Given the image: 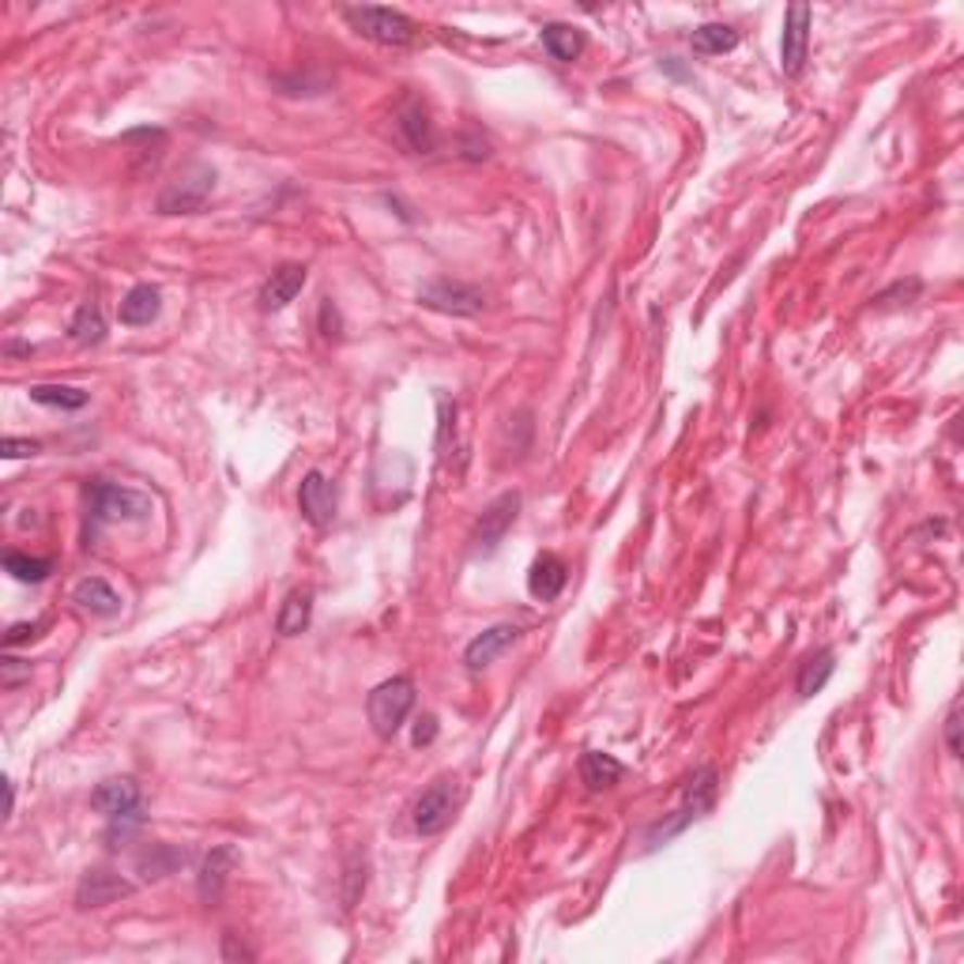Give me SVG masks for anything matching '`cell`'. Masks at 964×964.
<instances>
[{
	"label": "cell",
	"instance_id": "obj_19",
	"mask_svg": "<svg viewBox=\"0 0 964 964\" xmlns=\"http://www.w3.org/2000/svg\"><path fill=\"white\" fill-rule=\"evenodd\" d=\"M72 599H76L79 607H84L87 614H94V618L120 614V596L110 588L106 581H102V576H84V581L72 588Z\"/></svg>",
	"mask_w": 964,
	"mask_h": 964
},
{
	"label": "cell",
	"instance_id": "obj_27",
	"mask_svg": "<svg viewBox=\"0 0 964 964\" xmlns=\"http://www.w3.org/2000/svg\"><path fill=\"white\" fill-rule=\"evenodd\" d=\"M4 573L20 584H42L53 573V558H30L20 550H4Z\"/></svg>",
	"mask_w": 964,
	"mask_h": 964
},
{
	"label": "cell",
	"instance_id": "obj_7",
	"mask_svg": "<svg viewBox=\"0 0 964 964\" xmlns=\"http://www.w3.org/2000/svg\"><path fill=\"white\" fill-rule=\"evenodd\" d=\"M419 302L433 313H448V317H479L486 309V294L471 283H456V279H433L419 291Z\"/></svg>",
	"mask_w": 964,
	"mask_h": 964
},
{
	"label": "cell",
	"instance_id": "obj_35",
	"mask_svg": "<svg viewBox=\"0 0 964 964\" xmlns=\"http://www.w3.org/2000/svg\"><path fill=\"white\" fill-rule=\"evenodd\" d=\"M433 738H437V720H433L430 712H426V716L415 720V735H411V743H415V746H430Z\"/></svg>",
	"mask_w": 964,
	"mask_h": 964
},
{
	"label": "cell",
	"instance_id": "obj_8",
	"mask_svg": "<svg viewBox=\"0 0 964 964\" xmlns=\"http://www.w3.org/2000/svg\"><path fill=\"white\" fill-rule=\"evenodd\" d=\"M810 4H791L784 15V35H781V68L784 76H802L807 68V53H810Z\"/></svg>",
	"mask_w": 964,
	"mask_h": 964
},
{
	"label": "cell",
	"instance_id": "obj_14",
	"mask_svg": "<svg viewBox=\"0 0 964 964\" xmlns=\"http://www.w3.org/2000/svg\"><path fill=\"white\" fill-rule=\"evenodd\" d=\"M520 630L512 622H502V625H490V630H482L475 640H471L468 648H464V667L468 671H482V667H490L497 660V656L505 652L509 645H517Z\"/></svg>",
	"mask_w": 964,
	"mask_h": 964
},
{
	"label": "cell",
	"instance_id": "obj_3",
	"mask_svg": "<svg viewBox=\"0 0 964 964\" xmlns=\"http://www.w3.org/2000/svg\"><path fill=\"white\" fill-rule=\"evenodd\" d=\"M343 20L351 23V30H358L362 38L377 46H411L419 38V27L415 20H407L396 8H373V4H355L343 8Z\"/></svg>",
	"mask_w": 964,
	"mask_h": 964
},
{
	"label": "cell",
	"instance_id": "obj_16",
	"mask_svg": "<svg viewBox=\"0 0 964 964\" xmlns=\"http://www.w3.org/2000/svg\"><path fill=\"white\" fill-rule=\"evenodd\" d=\"M566 581H569V569L558 554H540V558L532 561V569H528V592L543 602L558 599Z\"/></svg>",
	"mask_w": 964,
	"mask_h": 964
},
{
	"label": "cell",
	"instance_id": "obj_10",
	"mask_svg": "<svg viewBox=\"0 0 964 964\" xmlns=\"http://www.w3.org/2000/svg\"><path fill=\"white\" fill-rule=\"evenodd\" d=\"M335 486L320 471H309L299 486V509L313 528H328L335 520Z\"/></svg>",
	"mask_w": 964,
	"mask_h": 964
},
{
	"label": "cell",
	"instance_id": "obj_4",
	"mask_svg": "<svg viewBox=\"0 0 964 964\" xmlns=\"http://www.w3.org/2000/svg\"><path fill=\"white\" fill-rule=\"evenodd\" d=\"M716 784H720L716 769H712V765L697 769V773L686 781V787H682V807L674 810L671 822H667V825L660 822L652 833H648V848H660V840H671L674 833H682L689 822H697V817H701L705 810L716 802Z\"/></svg>",
	"mask_w": 964,
	"mask_h": 964
},
{
	"label": "cell",
	"instance_id": "obj_36",
	"mask_svg": "<svg viewBox=\"0 0 964 964\" xmlns=\"http://www.w3.org/2000/svg\"><path fill=\"white\" fill-rule=\"evenodd\" d=\"M223 957H227V961H253V953H249L245 946H238L234 935H227V938H223Z\"/></svg>",
	"mask_w": 964,
	"mask_h": 964
},
{
	"label": "cell",
	"instance_id": "obj_6",
	"mask_svg": "<svg viewBox=\"0 0 964 964\" xmlns=\"http://www.w3.org/2000/svg\"><path fill=\"white\" fill-rule=\"evenodd\" d=\"M212 189H215V170H212V166H204V163L189 166L178 181H170L163 189V196H158V215H192V212H200V207L207 204V196H212Z\"/></svg>",
	"mask_w": 964,
	"mask_h": 964
},
{
	"label": "cell",
	"instance_id": "obj_18",
	"mask_svg": "<svg viewBox=\"0 0 964 964\" xmlns=\"http://www.w3.org/2000/svg\"><path fill=\"white\" fill-rule=\"evenodd\" d=\"M158 313H163V294H158V287L140 283L120 299L117 317H120V325H128V328H143V325H151Z\"/></svg>",
	"mask_w": 964,
	"mask_h": 964
},
{
	"label": "cell",
	"instance_id": "obj_17",
	"mask_svg": "<svg viewBox=\"0 0 964 964\" xmlns=\"http://www.w3.org/2000/svg\"><path fill=\"white\" fill-rule=\"evenodd\" d=\"M238 863V851L230 848V844H223V848H212V855L204 859V866H200V897H204L207 904H215L223 897V889H227V874L234 871Z\"/></svg>",
	"mask_w": 964,
	"mask_h": 964
},
{
	"label": "cell",
	"instance_id": "obj_12",
	"mask_svg": "<svg viewBox=\"0 0 964 964\" xmlns=\"http://www.w3.org/2000/svg\"><path fill=\"white\" fill-rule=\"evenodd\" d=\"M305 279H309V268H305V264H283V268H276L261 287V309L264 313L287 309V305L302 294Z\"/></svg>",
	"mask_w": 964,
	"mask_h": 964
},
{
	"label": "cell",
	"instance_id": "obj_30",
	"mask_svg": "<svg viewBox=\"0 0 964 964\" xmlns=\"http://www.w3.org/2000/svg\"><path fill=\"white\" fill-rule=\"evenodd\" d=\"M340 332H343L340 309H335L332 299H325L320 302V335H325V340H340Z\"/></svg>",
	"mask_w": 964,
	"mask_h": 964
},
{
	"label": "cell",
	"instance_id": "obj_34",
	"mask_svg": "<svg viewBox=\"0 0 964 964\" xmlns=\"http://www.w3.org/2000/svg\"><path fill=\"white\" fill-rule=\"evenodd\" d=\"M38 441H23V437H4V460H27V456L38 453Z\"/></svg>",
	"mask_w": 964,
	"mask_h": 964
},
{
	"label": "cell",
	"instance_id": "obj_11",
	"mask_svg": "<svg viewBox=\"0 0 964 964\" xmlns=\"http://www.w3.org/2000/svg\"><path fill=\"white\" fill-rule=\"evenodd\" d=\"M128 893H132V881H125L120 874L106 871V866H94V871H87L84 878H79L76 904L79 908H106Z\"/></svg>",
	"mask_w": 964,
	"mask_h": 964
},
{
	"label": "cell",
	"instance_id": "obj_21",
	"mask_svg": "<svg viewBox=\"0 0 964 964\" xmlns=\"http://www.w3.org/2000/svg\"><path fill=\"white\" fill-rule=\"evenodd\" d=\"M540 35H543V50L561 64H573L584 53V30L573 27V23H546Z\"/></svg>",
	"mask_w": 964,
	"mask_h": 964
},
{
	"label": "cell",
	"instance_id": "obj_2",
	"mask_svg": "<svg viewBox=\"0 0 964 964\" xmlns=\"http://www.w3.org/2000/svg\"><path fill=\"white\" fill-rule=\"evenodd\" d=\"M411 709H415V682L407 678V674L381 682V686H373V694L366 697V716L373 723L377 738L396 735V731L404 727V720L411 716Z\"/></svg>",
	"mask_w": 964,
	"mask_h": 964
},
{
	"label": "cell",
	"instance_id": "obj_28",
	"mask_svg": "<svg viewBox=\"0 0 964 964\" xmlns=\"http://www.w3.org/2000/svg\"><path fill=\"white\" fill-rule=\"evenodd\" d=\"M30 399L42 407H53V411H79V407H87L91 396H87L84 389H72V384H35Z\"/></svg>",
	"mask_w": 964,
	"mask_h": 964
},
{
	"label": "cell",
	"instance_id": "obj_15",
	"mask_svg": "<svg viewBox=\"0 0 964 964\" xmlns=\"http://www.w3.org/2000/svg\"><path fill=\"white\" fill-rule=\"evenodd\" d=\"M396 136H399V143L411 151V155H430V151H433V125H430V117H426L422 102L407 99L404 106H399Z\"/></svg>",
	"mask_w": 964,
	"mask_h": 964
},
{
	"label": "cell",
	"instance_id": "obj_31",
	"mask_svg": "<svg viewBox=\"0 0 964 964\" xmlns=\"http://www.w3.org/2000/svg\"><path fill=\"white\" fill-rule=\"evenodd\" d=\"M42 630H46V622H20V625H12V630L4 633V645L20 648V645H27V640H35Z\"/></svg>",
	"mask_w": 964,
	"mask_h": 964
},
{
	"label": "cell",
	"instance_id": "obj_5",
	"mask_svg": "<svg viewBox=\"0 0 964 964\" xmlns=\"http://www.w3.org/2000/svg\"><path fill=\"white\" fill-rule=\"evenodd\" d=\"M456 807H460V784H456L453 776H441V781H433L419 795V799H415V810H411L415 833L433 837V833L448 829V825H453V817H456Z\"/></svg>",
	"mask_w": 964,
	"mask_h": 964
},
{
	"label": "cell",
	"instance_id": "obj_22",
	"mask_svg": "<svg viewBox=\"0 0 964 964\" xmlns=\"http://www.w3.org/2000/svg\"><path fill=\"white\" fill-rule=\"evenodd\" d=\"M622 776H625V765L618 758H610V753L588 750L581 758V781L588 791H607V787H614Z\"/></svg>",
	"mask_w": 964,
	"mask_h": 964
},
{
	"label": "cell",
	"instance_id": "obj_9",
	"mask_svg": "<svg viewBox=\"0 0 964 964\" xmlns=\"http://www.w3.org/2000/svg\"><path fill=\"white\" fill-rule=\"evenodd\" d=\"M517 512H520V494H517V490H505L502 497H494V502L482 509V517L475 520V532H471L475 550H482V554L494 550V546L505 540V532L512 528Z\"/></svg>",
	"mask_w": 964,
	"mask_h": 964
},
{
	"label": "cell",
	"instance_id": "obj_29",
	"mask_svg": "<svg viewBox=\"0 0 964 964\" xmlns=\"http://www.w3.org/2000/svg\"><path fill=\"white\" fill-rule=\"evenodd\" d=\"M343 881H347V889H343V908H355L358 897L366 893V855H362V851H355V855L347 859V866H343Z\"/></svg>",
	"mask_w": 964,
	"mask_h": 964
},
{
	"label": "cell",
	"instance_id": "obj_25",
	"mask_svg": "<svg viewBox=\"0 0 964 964\" xmlns=\"http://www.w3.org/2000/svg\"><path fill=\"white\" fill-rule=\"evenodd\" d=\"M68 335H72V343H79V347H94V343L106 340V320H102L99 305H91V302L79 305L68 320Z\"/></svg>",
	"mask_w": 964,
	"mask_h": 964
},
{
	"label": "cell",
	"instance_id": "obj_32",
	"mask_svg": "<svg viewBox=\"0 0 964 964\" xmlns=\"http://www.w3.org/2000/svg\"><path fill=\"white\" fill-rule=\"evenodd\" d=\"M946 746H950L953 758H961V701H953L950 716H946Z\"/></svg>",
	"mask_w": 964,
	"mask_h": 964
},
{
	"label": "cell",
	"instance_id": "obj_1",
	"mask_svg": "<svg viewBox=\"0 0 964 964\" xmlns=\"http://www.w3.org/2000/svg\"><path fill=\"white\" fill-rule=\"evenodd\" d=\"M84 497H87V528H84L87 543H91L110 520H148L151 509H155L148 494H140V490L132 486H117V482H102V479L87 482Z\"/></svg>",
	"mask_w": 964,
	"mask_h": 964
},
{
	"label": "cell",
	"instance_id": "obj_20",
	"mask_svg": "<svg viewBox=\"0 0 964 964\" xmlns=\"http://www.w3.org/2000/svg\"><path fill=\"white\" fill-rule=\"evenodd\" d=\"M185 863H189V855H185L181 848H174V844H148V848L136 855V866H140V874L148 881L170 878V874L181 871Z\"/></svg>",
	"mask_w": 964,
	"mask_h": 964
},
{
	"label": "cell",
	"instance_id": "obj_24",
	"mask_svg": "<svg viewBox=\"0 0 964 964\" xmlns=\"http://www.w3.org/2000/svg\"><path fill=\"white\" fill-rule=\"evenodd\" d=\"M833 671H837V656H833V648H822V652H814L807 663L799 667V678H795V694H799V697L822 694L825 682L833 678Z\"/></svg>",
	"mask_w": 964,
	"mask_h": 964
},
{
	"label": "cell",
	"instance_id": "obj_23",
	"mask_svg": "<svg viewBox=\"0 0 964 964\" xmlns=\"http://www.w3.org/2000/svg\"><path fill=\"white\" fill-rule=\"evenodd\" d=\"M313 618V592L309 588H294L291 596L283 599L276 614V633L279 637H299V633L309 625Z\"/></svg>",
	"mask_w": 964,
	"mask_h": 964
},
{
	"label": "cell",
	"instance_id": "obj_33",
	"mask_svg": "<svg viewBox=\"0 0 964 964\" xmlns=\"http://www.w3.org/2000/svg\"><path fill=\"white\" fill-rule=\"evenodd\" d=\"M0 671H4V689H12V686H20L23 678H30V663L12 660V656H4V660H0Z\"/></svg>",
	"mask_w": 964,
	"mask_h": 964
},
{
	"label": "cell",
	"instance_id": "obj_13",
	"mask_svg": "<svg viewBox=\"0 0 964 964\" xmlns=\"http://www.w3.org/2000/svg\"><path fill=\"white\" fill-rule=\"evenodd\" d=\"M91 807L99 810L102 817H120V814H132V810L143 807L140 799V784L128 781V776H117V781H102L91 791Z\"/></svg>",
	"mask_w": 964,
	"mask_h": 964
},
{
	"label": "cell",
	"instance_id": "obj_26",
	"mask_svg": "<svg viewBox=\"0 0 964 964\" xmlns=\"http://www.w3.org/2000/svg\"><path fill=\"white\" fill-rule=\"evenodd\" d=\"M689 46H694L697 53H705V58H716V53L735 50L738 30L727 27V23H705V27H697L694 35H689Z\"/></svg>",
	"mask_w": 964,
	"mask_h": 964
}]
</instances>
